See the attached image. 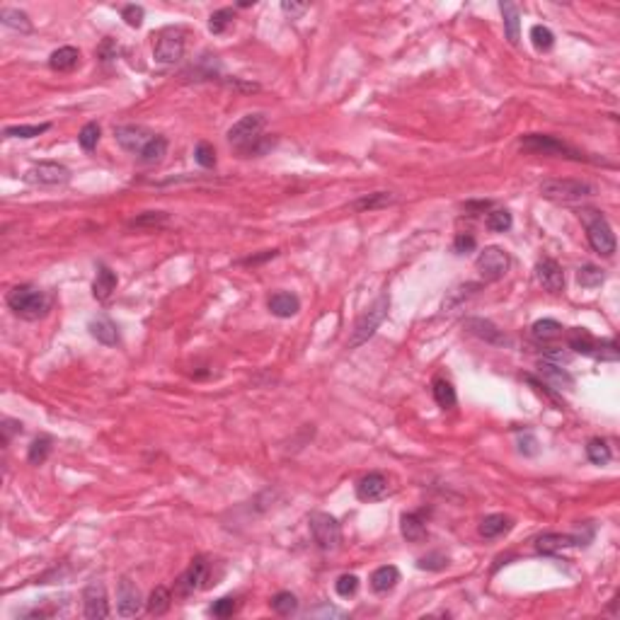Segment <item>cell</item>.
Instances as JSON below:
<instances>
[{"instance_id":"1","label":"cell","mask_w":620,"mask_h":620,"mask_svg":"<svg viewBox=\"0 0 620 620\" xmlns=\"http://www.w3.org/2000/svg\"><path fill=\"white\" fill-rule=\"evenodd\" d=\"M267 124L264 114H248L238 121V124L230 126L228 131V144L233 148H238L240 153L245 155H262L267 153L274 146V141H267L262 136V129Z\"/></svg>"},{"instance_id":"2","label":"cell","mask_w":620,"mask_h":620,"mask_svg":"<svg viewBox=\"0 0 620 620\" xmlns=\"http://www.w3.org/2000/svg\"><path fill=\"white\" fill-rule=\"evenodd\" d=\"M8 306L15 315L24 320H39L46 315L49 310V296L44 291H39L37 286H29V284H22V286H15L12 291L8 293Z\"/></svg>"},{"instance_id":"3","label":"cell","mask_w":620,"mask_h":620,"mask_svg":"<svg viewBox=\"0 0 620 620\" xmlns=\"http://www.w3.org/2000/svg\"><path fill=\"white\" fill-rule=\"evenodd\" d=\"M388 308H390V298H388V293H381V296L376 298V303L356 320V325H354V329H352V337H349V342H347L349 349L361 347L363 342H368V339L376 334V329L381 327V322L386 320Z\"/></svg>"},{"instance_id":"4","label":"cell","mask_w":620,"mask_h":620,"mask_svg":"<svg viewBox=\"0 0 620 620\" xmlns=\"http://www.w3.org/2000/svg\"><path fill=\"white\" fill-rule=\"evenodd\" d=\"M579 216H582L584 223H587V238H589V243H592V248L596 250L599 255H603V257H611V255L616 252V235H613L611 223L594 209L579 211Z\"/></svg>"},{"instance_id":"5","label":"cell","mask_w":620,"mask_h":620,"mask_svg":"<svg viewBox=\"0 0 620 620\" xmlns=\"http://www.w3.org/2000/svg\"><path fill=\"white\" fill-rule=\"evenodd\" d=\"M567 342H569V349H574L577 354H587V356L601 359V361H616L618 359V344L613 342V339H608V342H599V339L584 327L569 329Z\"/></svg>"},{"instance_id":"6","label":"cell","mask_w":620,"mask_h":620,"mask_svg":"<svg viewBox=\"0 0 620 620\" xmlns=\"http://www.w3.org/2000/svg\"><path fill=\"white\" fill-rule=\"evenodd\" d=\"M308 526L310 533H313V540L320 550L325 553H334L342 545V526L334 516L325 514V511H313L308 516Z\"/></svg>"},{"instance_id":"7","label":"cell","mask_w":620,"mask_h":620,"mask_svg":"<svg viewBox=\"0 0 620 620\" xmlns=\"http://www.w3.org/2000/svg\"><path fill=\"white\" fill-rule=\"evenodd\" d=\"M521 150L535 155H560V157H572V160H582V153L574 148H569L567 144H562L560 139L548 134H528L521 139Z\"/></svg>"},{"instance_id":"8","label":"cell","mask_w":620,"mask_h":620,"mask_svg":"<svg viewBox=\"0 0 620 620\" xmlns=\"http://www.w3.org/2000/svg\"><path fill=\"white\" fill-rule=\"evenodd\" d=\"M540 194L545 199H553V201H579L584 196H592L594 194V187L587 184V182H579V180H545L540 184Z\"/></svg>"},{"instance_id":"9","label":"cell","mask_w":620,"mask_h":620,"mask_svg":"<svg viewBox=\"0 0 620 620\" xmlns=\"http://www.w3.org/2000/svg\"><path fill=\"white\" fill-rule=\"evenodd\" d=\"M509 255L504 252L501 248H485L480 255H477V272H480V277L485 279V282H499L501 277H504L506 272H509Z\"/></svg>"},{"instance_id":"10","label":"cell","mask_w":620,"mask_h":620,"mask_svg":"<svg viewBox=\"0 0 620 620\" xmlns=\"http://www.w3.org/2000/svg\"><path fill=\"white\" fill-rule=\"evenodd\" d=\"M209 579H211V565L206 562V558H194L189 567H187V572L177 582V594L180 596H191L194 592H201V589L209 587L211 584Z\"/></svg>"},{"instance_id":"11","label":"cell","mask_w":620,"mask_h":620,"mask_svg":"<svg viewBox=\"0 0 620 620\" xmlns=\"http://www.w3.org/2000/svg\"><path fill=\"white\" fill-rule=\"evenodd\" d=\"M153 56L162 66H170V63L180 61L184 56V32L182 29H167V32H162L155 42Z\"/></svg>"},{"instance_id":"12","label":"cell","mask_w":620,"mask_h":620,"mask_svg":"<svg viewBox=\"0 0 620 620\" xmlns=\"http://www.w3.org/2000/svg\"><path fill=\"white\" fill-rule=\"evenodd\" d=\"M83 613L87 620H105L110 618V601H107V589L102 582H92L83 592Z\"/></svg>"},{"instance_id":"13","label":"cell","mask_w":620,"mask_h":620,"mask_svg":"<svg viewBox=\"0 0 620 620\" xmlns=\"http://www.w3.org/2000/svg\"><path fill=\"white\" fill-rule=\"evenodd\" d=\"M24 180L34 182V184L56 187V184H66L71 180V172H68V167L58 165V162H37V165H32L27 170Z\"/></svg>"},{"instance_id":"14","label":"cell","mask_w":620,"mask_h":620,"mask_svg":"<svg viewBox=\"0 0 620 620\" xmlns=\"http://www.w3.org/2000/svg\"><path fill=\"white\" fill-rule=\"evenodd\" d=\"M144 601H141V592L129 577H124L117 587V613L121 618H134L141 613Z\"/></svg>"},{"instance_id":"15","label":"cell","mask_w":620,"mask_h":620,"mask_svg":"<svg viewBox=\"0 0 620 620\" xmlns=\"http://www.w3.org/2000/svg\"><path fill=\"white\" fill-rule=\"evenodd\" d=\"M114 136H117V141H119L121 148L131 155H141L146 146H148V141L153 139V134H148L144 126H136V124L117 126Z\"/></svg>"},{"instance_id":"16","label":"cell","mask_w":620,"mask_h":620,"mask_svg":"<svg viewBox=\"0 0 620 620\" xmlns=\"http://www.w3.org/2000/svg\"><path fill=\"white\" fill-rule=\"evenodd\" d=\"M390 490V482L383 472H368L356 482V497L361 501H381Z\"/></svg>"},{"instance_id":"17","label":"cell","mask_w":620,"mask_h":620,"mask_svg":"<svg viewBox=\"0 0 620 620\" xmlns=\"http://www.w3.org/2000/svg\"><path fill=\"white\" fill-rule=\"evenodd\" d=\"M535 277H538L540 286L550 293H560L565 289V274L555 259H540L535 264Z\"/></svg>"},{"instance_id":"18","label":"cell","mask_w":620,"mask_h":620,"mask_svg":"<svg viewBox=\"0 0 620 620\" xmlns=\"http://www.w3.org/2000/svg\"><path fill=\"white\" fill-rule=\"evenodd\" d=\"M579 535H562V533H545L535 540V550L543 555H553L560 553L565 548H572V545H579Z\"/></svg>"},{"instance_id":"19","label":"cell","mask_w":620,"mask_h":620,"mask_svg":"<svg viewBox=\"0 0 620 620\" xmlns=\"http://www.w3.org/2000/svg\"><path fill=\"white\" fill-rule=\"evenodd\" d=\"M511 526H514V521H511L509 516H504V514H490V516H485V519L480 521V526H477V533H480L482 538L492 540V538H499V535L509 533Z\"/></svg>"},{"instance_id":"20","label":"cell","mask_w":620,"mask_h":620,"mask_svg":"<svg viewBox=\"0 0 620 620\" xmlns=\"http://www.w3.org/2000/svg\"><path fill=\"white\" fill-rule=\"evenodd\" d=\"M267 306H269V313L277 315V318H291V315H296L301 310V301L293 293L279 291L274 296H269Z\"/></svg>"},{"instance_id":"21","label":"cell","mask_w":620,"mask_h":620,"mask_svg":"<svg viewBox=\"0 0 620 620\" xmlns=\"http://www.w3.org/2000/svg\"><path fill=\"white\" fill-rule=\"evenodd\" d=\"M78 63H80V51H78L76 46H61L49 56V66H51V71H58V73L73 71Z\"/></svg>"},{"instance_id":"22","label":"cell","mask_w":620,"mask_h":620,"mask_svg":"<svg viewBox=\"0 0 620 620\" xmlns=\"http://www.w3.org/2000/svg\"><path fill=\"white\" fill-rule=\"evenodd\" d=\"M114 289H117V274L112 272L110 267L100 264V267H97L95 284H92V296H95L97 301H107V298L114 293Z\"/></svg>"},{"instance_id":"23","label":"cell","mask_w":620,"mask_h":620,"mask_svg":"<svg viewBox=\"0 0 620 620\" xmlns=\"http://www.w3.org/2000/svg\"><path fill=\"white\" fill-rule=\"evenodd\" d=\"M465 327L470 329L475 337L485 339V342H492V344H506V337L501 334V329H497L494 325L490 322V320H482V318H470L465 322Z\"/></svg>"},{"instance_id":"24","label":"cell","mask_w":620,"mask_h":620,"mask_svg":"<svg viewBox=\"0 0 620 620\" xmlns=\"http://www.w3.org/2000/svg\"><path fill=\"white\" fill-rule=\"evenodd\" d=\"M397 582H400V569L393 567V565H383V567H378L371 574V589L378 594H386L390 589H395Z\"/></svg>"},{"instance_id":"25","label":"cell","mask_w":620,"mask_h":620,"mask_svg":"<svg viewBox=\"0 0 620 620\" xmlns=\"http://www.w3.org/2000/svg\"><path fill=\"white\" fill-rule=\"evenodd\" d=\"M90 334L97 339V342L107 344V347H114L119 342V329L112 322L110 318H95L90 320Z\"/></svg>"},{"instance_id":"26","label":"cell","mask_w":620,"mask_h":620,"mask_svg":"<svg viewBox=\"0 0 620 620\" xmlns=\"http://www.w3.org/2000/svg\"><path fill=\"white\" fill-rule=\"evenodd\" d=\"M501 10V17H504V29H506V39L511 44H519V29H521V12H519V5L514 3H499Z\"/></svg>"},{"instance_id":"27","label":"cell","mask_w":620,"mask_h":620,"mask_svg":"<svg viewBox=\"0 0 620 620\" xmlns=\"http://www.w3.org/2000/svg\"><path fill=\"white\" fill-rule=\"evenodd\" d=\"M172 606V594L167 587H155L150 592L148 601H146V608H148L150 616H165Z\"/></svg>"},{"instance_id":"28","label":"cell","mask_w":620,"mask_h":620,"mask_svg":"<svg viewBox=\"0 0 620 620\" xmlns=\"http://www.w3.org/2000/svg\"><path fill=\"white\" fill-rule=\"evenodd\" d=\"M538 368H540V376H545L550 383H553L555 388H560V390H562V388H572V386H574V378L569 376V373L565 371V368H560L558 363H553V361H543Z\"/></svg>"},{"instance_id":"29","label":"cell","mask_w":620,"mask_h":620,"mask_svg":"<svg viewBox=\"0 0 620 620\" xmlns=\"http://www.w3.org/2000/svg\"><path fill=\"white\" fill-rule=\"evenodd\" d=\"M400 528H402V535L407 540H412V543H420V540L427 538V526L420 514H405L402 516Z\"/></svg>"},{"instance_id":"30","label":"cell","mask_w":620,"mask_h":620,"mask_svg":"<svg viewBox=\"0 0 620 620\" xmlns=\"http://www.w3.org/2000/svg\"><path fill=\"white\" fill-rule=\"evenodd\" d=\"M533 339L535 342H555L558 337H562V325L558 322V320H538V322H533Z\"/></svg>"},{"instance_id":"31","label":"cell","mask_w":620,"mask_h":620,"mask_svg":"<svg viewBox=\"0 0 620 620\" xmlns=\"http://www.w3.org/2000/svg\"><path fill=\"white\" fill-rule=\"evenodd\" d=\"M0 22L5 24V27L15 29V32H32V22H29V17L22 12V10H15V8H3L0 10Z\"/></svg>"},{"instance_id":"32","label":"cell","mask_w":620,"mask_h":620,"mask_svg":"<svg viewBox=\"0 0 620 620\" xmlns=\"http://www.w3.org/2000/svg\"><path fill=\"white\" fill-rule=\"evenodd\" d=\"M431 390H434L436 405L444 407V410H451V407H456V402H458V397H456V388L451 386L446 378H436Z\"/></svg>"},{"instance_id":"33","label":"cell","mask_w":620,"mask_h":620,"mask_svg":"<svg viewBox=\"0 0 620 620\" xmlns=\"http://www.w3.org/2000/svg\"><path fill=\"white\" fill-rule=\"evenodd\" d=\"M167 153V139L165 136H153V139L148 141V146L144 148V153H141L139 157L146 162V165H155V162L162 160V155Z\"/></svg>"},{"instance_id":"34","label":"cell","mask_w":620,"mask_h":620,"mask_svg":"<svg viewBox=\"0 0 620 620\" xmlns=\"http://www.w3.org/2000/svg\"><path fill=\"white\" fill-rule=\"evenodd\" d=\"M393 201H395V196H393L390 191H376V194L359 199L356 204H354V209L356 211H373V209H383V206L393 204Z\"/></svg>"},{"instance_id":"35","label":"cell","mask_w":620,"mask_h":620,"mask_svg":"<svg viewBox=\"0 0 620 620\" xmlns=\"http://www.w3.org/2000/svg\"><path fill=\"white\" fill-rule=\"evenodd\" d=\"M587 456L594 465H606L611 463V449L603 439H592L587 444Z\"/></svg>"},{"instance_id":"36","label":"cell","mask_w":620,"mask_h":620,"mask_svg":"<svg viewBox=\"0 0 620 620\" xmlns=\"http://www.w3.org/2000/svg\"><path fill=\"white\" fill-rule=\"evenodd\" d=\"M49 454H51V439H49V436H39V439H34L32 446H29L27 460L32 465H42L44 460L49 458Z\"/></svg>"},{"instance_id":"37","label":"cell","mask_w":620,"mask_h":620,"mask_svg":"<svg viewBox=\"0 0 620 620\" xmlns=\"http://www.w3.org/2000/svg\"><path fill=\"white\" fill-rule=\"evenodd\" d=\"M233 19H235V12L230 8L216 10V12L211 15V19H209V32L211 34H223L225 29L233 24Z\"/></svg>"},{"instance_id":"38","label":"cell","mask_w":620,"mask_h":620,"mask_svg":"<svg viewBox=\"0 0 620 620\" xmlns=\"http://www.w3.org/2000/svg\"><path fill=\"white\" fill-rule=\"evenodd\" d=\"M603 279H606V274H603V269L594 267V264H587V267H582L577 272V282L582 284L584 289H596L603 284Z\"/></svg>"},{"instance_id":"39","label":"cell","mask_w":620,"mask_h":620,"mask_svg":"<svg viewBox=\"0 0 620 620\" xmlns=\"http://www.w3.org/2000/svg\"><path fill=\"white\" fill-rule=\"evenodd\" d=\"M51 129V124H22V126H8L5 129V136L8 139H34V136H42L44 131Z\"/></svg>"},{"instance_id":"40","label":"cell","mask_w":620,"mask_h":620,"mask_svg":"<svg viewBox=\"0 0 620 620\" xmlns=\"http://www.w3.org/2000/svg\"><path fill=\"white\" fill-rule=\"evenodd\" d=\"M272 608L279 613V616H291V613L298 611V599L293 596L291 592H279L277 596L272 599Z\"/></svg>"},{"instance_id":"41","label":"cell","mask_w":620,"mask_h":620,"mask_svg":"<svg viewBox=\"0 0 620 620\" xmlns=\"http://www.w3.org/2000/svg\"><path fill=\"white\" fill-rule=\"evenodd\" d=\"M97 141H100V126L95 124V121H90V124H85L80 129V134H78V144H80L83 150H95L97 148Z\"/></svg>"},{"instance_id":"42","label":"cell","mask_w":620,"mask_h":620,"mask_svg":"<svg viewBox=\"0 0 620 620\" xmlns=\"http://www.w3.org/2000/svg\"><path fill=\"white\" fill-rule=\"evenodd\" d=\"M531 39H533V46L538 49V51H550V49L555 46V34L550 32L548 27H543V24H535V27L531 29Z\"/></svg>"},{"instance_id":"43","label":"cell","mask_w":620,"mask_h":620,"mask_svg":"<svg viewBox=\"0 0 620 620\" xmlns=\"http://www.w3.org/2000/svg\"><path fill=\"white\" fill-rule=\"evenodd\" d=\"M487 228L494 230V233H504V230L511 228V214L504 209H497L487 216Z\"/></svg>"},{"instance_id":"44","label":"cell","mask_w":620,"mask_h":620,"mask_svg":"<svg viewBox=\"0 0 620 620\" xmlns=\"http://www.w3.org/2000/svg\"><path fill=\"white\" fill-rule=\"evenodd\" d=\"M334 589H337V594H339V596H344V599L354 596V594H356V589H359L356 574H342V577L337 579V584H334Z\"/></svg>"},{"instance_id":"45","label":"cell","mask_w":620,"mask_h":620,"mask_svg":"<svg viewBox=\"0 0 620 620\" xmlns=\"http://www.w3.org/2000/svg\"><path fill=\"white\" fill-rule=\"evenodd\" d=\"M194 157L201 167H214L216 165V150L214 146H209L206 141H201L199 146L194 148Z\"/></svg>"},{"instance_id":"46","label":"cell","mask_w":620,"mask_h":620,"mask_svg":"<svg viewBox=\"0 0 620 620\" xmlns=\"http://www.w3.org/2000/svg\"><path fill=\"white\" fill-rule=\"evenodd\" d=\"M235 608H238L235 606V599L225 596V599H218V601L209 608V613L211 616H216V618H230L235 613Z\"/></svg>"},{"instance_id":"47","label":"cell","mask_w":620,"mask_h":620,"mask_svg":"<svg viewBox=\"0 0 620 620\" xmlns=\"http://www.w3.org/2000/svg\"><path fill=\"white\" fill-rule=\"evenodd\" d=\"M144 8L141 5H126L124 10H121V17L126 19V24L129 27H141L144 24Z\"/></svg>"},{"instance_id":"48","label":"cell","mask_w":620,"mask_h":620,"mask_svg":"<svg viewBox=\"0 0 620 620\" xmlns=\"http://www.w3.org/2000/svg\"><path fill=\"white\" fill-rule=\"evenodd\" d=\"M417 567L420 569H444L446 558L441 553H434V555H429V558H422L420 562H417Z\"/></svg>"},{"instance_id":"49","label":"cell","mask_w":620,"mask_h":620,"mask_svg":"<svg viewBox=\"0 0 620 620\" xmlns=\"http://www.w3.org/2000/svg\"><path fill=\"white\" fill-rule=\"evenodd\" d=\"M310 616L313 618H347V613L339 611V608H334V606H318L310 611Z\"/></svg>"},{"instance_id":"50","label":"cell","mask_w":620,"mask_h":620,"mask_svg":"<svg viewBox=\"0 0 620 620\" xmlns=\"http://www.w3.org/2000/svg\"><path fill=\"white\" fill-rule=\"evenodd\" d=\"M282 10H284V12H286L291 19H296V17H301V15L306 12L308 5H306V3H293V0H284V3H282Z\"/></svg>"},{"instance_id":"51","label":"cell","mask_w":620,"mask_h":620,"mask_svg":"<svg viewBox=\"0 0 620 620\" xmlns=\"http://www.w3.org/2000/svg\"><path fill=\"white\" fill-rule=\"evenodd\" d=\"M165 218H167V216L162 214V211H148V214H146V216L136 218L131 225H157V223H162V221H165Z\"/></svg>"},{"instance_id":"52","label":"cell","mask_w":620,"mask_h":620,"mask_svg":"<svg viewBox=\"0 0 620 620\" xmlns=\"http://www.w3.org/2000/svg\"><path fill=\"white\" fill-rule=\"evenodd\" d=\"M472 248H475V238H472V235H463V233H460L458 238H456V243H454V250L458 255L470 252Z\"/></svg>"},{"instance_id":"53","label":"cell","mask_w":620,"mask_h":620,"mask_svg":"<svg viewBox=\"0 0 620 620\" xmlns=\"http://www.w3.org/2000/svg\"><path fill=\"white\" fill-rule=\"evenodd\" d=\"M100 58L102 61H112V58H117V44L112 42V39H105V42H102V46H100Z\"/></svg>"},{"instance_id":"54","label":"cell","mask_w":620,"mask_h":620,"mask_svg":"<svg viewBox=\"0 0 620 620\" xmlns=\"http://www.w3.org/2000/svg\"><path fill=\"white\" fill-rule=\"evenodd\" d=\"M3 434H5V441L10 439V434H12V431H22V424H19V422H12V420H5L3 422Z\"/></svg>"}]
</instances>
